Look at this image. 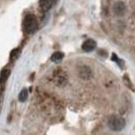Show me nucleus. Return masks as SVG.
Masks as SVG:
<instances>
[{"label":"nucleus","instance_id":"f257e3e1","mask_svg":"<svg viewBox=\"0 0 135 135\" xmlns=\"http://www.w3.org/2000/svg\"><path fill=\"white\" fill-rule=\"evenodd\" d=\"M23 26L27 33H34L37 30L38 23L35 16L33 14H28L25 16L23 20Z\"/></svg>","mask_w":135,"mask_h":135},{"label":"nucleus","instance_id":"f03ea898","mask_svg":"<svg viewBox=\"0 0 135 135\" xmlns=\"http://www.w3.org/2000/svg\"><path fill=\"white\" fill-rule=\"evenodd\" d=\"M108 125L112 131H119L124 128L126 126V120L120 115H112L109 119Z\"/></svg>","mask_w":135,"mask_h":135},{"label":"nucleus","instance_id":"7ed1b4c3","mask_svg":"<svg viewBox=\"0 0 135 135\" xmlns=\"http://www.w3.org/2000/svg\"><path fill=\"white\" fill-rule=\"evenodd\" d=\"M54 81L57 86H62L66 84L68 81V77L63 71L61 70H58L56 71L54 75Z\"/></svg>","mask_w":135,"mask_h":135},{"label":"nucleus","instance_id":"20e7f679","mask_svg":"<svg viewBox=\"0 0 135 135\" xmlns=\"http://www.w3.org/2000/svg\"><path fill=\"white\" fill-rule=\"evenodd\" d=\"M79 76L83 80H90L92 77V73L89 68L87 66H81L78 70Z\"/></svg>","mask_w":135,"mask_h":135},{"label":"nucleus","instance_id":"39448f33","mask_svg":"<svg viewBox=\"0 0 135 135\" xmlns=\"http://www.w3.org/2000/svg\"><path fill=\"white\" fill-rule=\"evenodd\" d=\"M96 46H97V44L94 40L87 39L83 43L81 47L83 51L88 52L94 51L95 49Z\"/></svg>","mask_w":135,"mask_h":135},{"label":"nucleus","instance_id":"423d86ee","mask_svg":"<svg viewBox=\"0 0 135 135\" xmlns=\"http://www.w3.org/2000/svg\"><path fill=\"white\" fill-rule=\"evenodd\" d=\"M53 2V0H39L38 5L42 12H46L51 8Z\"/></svg>","mask_w":135,"mask_h":135},{"label":"nucleus","instance_id":"0eeeda50","mask_svg":"<svg viewBox=\"0 0 135 135\" xmlns=\"http://www.w3.org/2000/svg\"><path fill=\"white\" fill-rule=\"evenodd\" d=\"M64 57V54L61 52H56L53 53L52 55L51 56V59L52 62H55V63H59V62H61Z\"/></svg>","mask_w":135,"mask_h":135},{"label":"nucleus","instance_id":"6e6552de","mask_svg":"<svg viewBox=\"0 0 135 135\" xmlns=\"http://www.w3.org/2000/svg\"><path fill=\"white\" fill-rule=\"evenodd\" d=\"M9 74H10V71H9V70H3L1 72V75H0V84L3 85L6 82L8 78Z\"/></svg>","mask_w":135,"mask_h":135},{"label":"nucleus","instance_id":"1a4fd4ad","mask_svg":"<svg viewBox=\"0 0 135 135\" xmlns=\"http://www.w3.org/2000/svg\"><path fill=\"white\" fill-rule=\"evenodd\" d=\"M27 98H28V91L26 88H23L19 94L18 99L20 102H23L27 100Z\"/></svg>","mask_w":135,"mask_h":135},{"label":"nucleus","instance_id":"9d476101","mask_svg":"<svg viewBox=\"0 0 135 135\" xmlns=\"http://www.w3.org/2000/svg\"><path fill=\"white\" fill-rule=\"evenodd\" d=\"M123 5V4H120V3H119L118 4H115V12L116 13H118V15H120L122 12H123L124 10V7L123 8H120V6Z\"/></svg>","mask_w":135,"mask_h":135},{"label":"nucleus","instance_id":"9b49d317","mask_svg":"<svg viewBox=\"0 0 135 135\" xmlns=\"http://www.w3.org/2000/svg\"><path fill=\"white\" fill-rule=\"evenodd\" d=\"M19 54L18 51L17 49H15L13 50L11 53V59H15L17 58V57L18 56V55Z\"/></svg>","mask_w":135,"mask_h":135},{"label":"nucleus","instance_id":"f8f14e48","mask_svg":"<svg viewBox=\"0 0 135 135\" xmlns=\"http://www.w3.org/2000/svg\"><path fill=\"white\" fill-rule=\"evenodd\" d=\"M57 1V0H53V1Z\"/></svg>","mask_w":135,"mask_h":135}]
</instances>
